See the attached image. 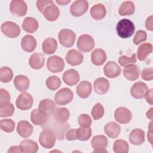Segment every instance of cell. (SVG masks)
<instances>
[{"label":"cell","instance_id":"obj_1","mask_svg":"<svg viewBox=\"0 0 153 153\" xmlns=\"http://www.w3.org/2000/svg\"><path fill=\"white\" fill-rule=\"evenodd\" d=\"M116 30L120 37L122 38H128L133 35L135 30V26L130 20L123 19L117 23Z\"/></svg>","mask_w":153,"mask_h":153},{"label":"cell","instance_id":"obj_2","mask_svg":"<svg viewBox=\"0 0 153 153\" xmlns=\"http://www.w3.org/2000/svg\"><path fill=\"white\" fill-rule=\"evenodd\" d=\"M56 135L54 131L50 128H45L40 133L39 142L44 148H52L56 143Z\"/></svg>","mask_w":153,"mask_h":153},{"label":"cell","instance_id":"obj_3","mask_svg":"<svg viewBox=\"0 0 153 153\" xmlns=\"http://www.w3.org/2000/svg\"><path fill=\"white\" fill-rule=\"evenodd\" d=\"M58 38L61 45L65 47L69 48L74 45L76 40V34L69 29H63L60 30Z\"/></svg>","mask_w":153,"mask_h":153},{"label":"cell","instance_id":"obj_4","mask_svg":"<svg viewBox=\"0 0 153 153\" xmlns=\"http://www.w3.org/2000/svg\"><path fill=\"white\" fill-rule=\"evenodd\" d=\"M94 38L90 35L83 34L79 36L77 41V48L84 53L90 52L94 47Z\"/></svg>","mask_w":153,"mask_h":153},{"label":"cell","instance_id":"obj_5","mask_svg":"<svg viewBox=\"0 0 153 153\" xmlns=\"http://www.w3.org/2000/svg\"><path fill=\"white\" fill-rule=\"evenodd\" d=\"M73 98L74 93L71 90L65 87L56 93L54 101L58 105H65L72 102Z\"/></svg>","mask_w":153,"mask_h":153},{"label":"cell","instance_id":"obj_6","mask_svg":"<svg viewBox=\"0 0 153 153\" xmlns=\"http://www.w3.org/2000/svg\"><path fill=\"white\" fill-rule=\"evenodd\" d=\"M47 68L52 73L60 72L65 68L64 60L62 57L57 55L50 56L47 62Z\"/></svg>","mask_w":153,"mask_h":153},{"label":"cell","instance_id":"obj_7","mask_svg":"<svg viewBox=\"0 0 153 153\" xmlns=\"http://www.w3.org/2000/svg\"><path fill=\"white\" fill-rule=\"evenodd\" d=\"M2 32L7 36L11 38L17 37L20 33V28L16 23L11 21H7L3 23L1 27Z\"/></svg>","mask_w":153,"mask_h":153},{"label":"cell","instance_id":"obj_8","mask_svg":"<svg viewBox=\"0 0 153 153\" xmlns=\"http://www.w3.org/2000/svg\"><path fill=\"white\" fill-rule=\"evenodd\" d=\"M33 99L30 94L27 92H23L19 95L16 101L17 108L22 111L30 109L33 105Z\"/></svg>","mask_w":153,"mask_h":153},{"label":"cell","instance_id":"obj_9","mask_svg":"<svg viewBox=\"0 0 153 153\" xmlns=\"http://www.w3.org/2000/svg\"><path fill=\"white\" fill-rule=\"evenodd\" d=\"M10 10L14 16L17 17L24 16L27 10V4L22 0H13L10 5Z\"/></svg>","mask_w":153,"mask_h":153},{"label":"cell","instance_id":"obj_10","mask_svg":"<svg viewBox=\"0 0 153 153\" xmlns=\"http://www.w3.org/2000/svg\"><path fill=\"white\" fill-rule=\"evenodd\" d=\"M88 2L85 0L75 1L70 6V13L74 17H79L87 12Z\"/></svg>","mask_w":153,"mask_h":153},{"label":"cell","instance_id":"obj_11","mask_svg":"<svg viewBox=\"0 0 153 153\" xmlns=\"http://www.w3.org/2000/svg\"><path fill=\"white\" fill-rule=\"evenodd\" d=\"M115 120L120 124H128L132 118L131 112L125 107H119L114 112Z\"/></svg>","mask_w":153,"mask_h":153},{"label":"cell","instance_id":"obj_12","mask_svg":"<svg viewBox=\"0 0 153 153\" xmlns=\"http://www.w3.org/2000/svg\"><path fill=\"white\" fill-rule=\"evenodd\" d=\"M48 115L39 109H35L30 113V120L34 125L43 127L48 121Z\"/></svg>","mask_w":153,"mask_h":153},{"label":"cell","instance_id":"obj_13","mask_svg":"<svg viewBox=\"0 0 153 153\" xmlns=\"http://www.w3.org/2000/svg\"><path fill=\"white\" fill-rule=\"evenodd\" d=\"M103 72L105 75L108 78H114L120 75L121 68L116 62L109 61L103 67Z\"/></svg>","mask_w":153,"mask_h":153},{"label":"cell","instance_id":"obj_14","mask_svg":"<svg viewBox=\"0 0 153 153\" xmlns=\"http://www.w3.org/2000/svg\"><path fill=\"white\" fill-rule=\"evenodd\" d=\"M66 61L71 66H76L81 64L83 62V54L75 49L69 50L65 57Z\"/></svg>","mask_w":153,"mask_h":153},{"label":"cell","instance_id":"obj_15","mask_svg":"<svg viewBox=\"0 0 153 153\" xmlns=\"http://www.w3.org/2000/svg\"><path fill=\"white\" fill-rule=\"evenodd\" d=\"M140 68L134 64H129L123 69V75L129 81H135L139 78L140 75Z\"/></svg>","mask_w":153,"mask_h":153},{"label":"cell","instance_id":"obj_16","mask_svg":"<svg viewBox=\"0 0 153 153\" xmlns=\"http://www.w3.org/2000/svg\"><path fill=\"white\" fill-rule=\"evenodd\" d=\"M17 133L23 138H27L31 136L33 133V126L26 120L20 121L16 128Z\"/></svg>","mask_w":153,"mask_h":153},{"label":"cell","instance_id":"obj_17","mask_svg":"<svg viewBox=\"0 0 153 153\" xmlns=\"http://www.w3.org/2000/svg\"><path fill=\"white\" fill-rule=\"evenodd\" d=\"M148 90L147 85L143 82H135L130 88V94L134 99H142Z\"/></svg>","mask_w":153,"mask_h":153},{"label":"cell","instance_id":"obj_18","mask_svg":"<svg viewBox=\"0 0 153 153\" xmlns=\"http://www.w3.org/2000/svg\"><path fill=\"white\" fill-rule=\"evenodd\" d=\"M63 81L68 85H74L79 81V74L75 69H69L63 73Z\"/></svg>","mask_w":153,"mask_h":153},{"label":"cell","instance_id":"obj_19","mask_svg":"<svg viewBox=\"0 0 153 153\" xmlns=\"http://www.w3.org/2000/svg\"><path fill=\"white\" fill-rule=\"evenodd\" d=\"M42 14L46 20L53 22L56 20L59 17L60 11L57 6H56L53 2L45 8Z\"/></svg>","mask_w":153,"mask_h":153},{"label":"cell","instance_id":"obj_20","mask_svg":"<svg viewBox=\"0 0 153 153\" xmlns=\"http://www.w3.org/2000/svg\"><path fill=\"white\" fill-rule=\"evenodd\" d=\"M109 81L103 77L97 78L93 84L94 90L98 94H104L108 92L109 88Z\"/></svg>","mask_w":153,"mask_h":153},{"label":"cell","instance_id":"obj_21","mask_svg":"<svg viewBox=\"0 0 153 153\" xmlns=\"http://www.w3.org/2000/svg\"><path fill=\"white\" fill-rule=\"evenodd\" d=\"M91 84L87 81H81L76 87V92L78 96L82 99L87 98L91 93Z\"/></svg>","mask_w":153,"mask_h":153},{"label":"cell","instance_id":"obj_22","mask_svg":"<svg viewBox=\"0 0 153 153\" xmlns=\"http://www.w3.org/2000/svg\"><path fill=\"white\" fill-rule=\"evenodd\" d=\"M21 47L25 51L28 53L33 51L36 47V39L30 35L24 36L21 41Z\"/></svg>","mask_w":153,"mask_h":153},{"label":"cell","instance_id":"obj_23","mask_svg":"<svg viewBox=\"0 0 153 153\" xmlns=\"http://www.w3.org/2000/svg\"><path fill=\"white\" fill-rule=\"evenodd\" d=\"M130 142L134 145H140L145 142V131L140 128L131 130L129 135Z\"/></svg>","mask_w":153,"mask_h":153},{"label":"cell","instance_id":"obj_24","mask_svg":"<svg viewBox=\"0 0 153 153\" xmlns=\"http://www.w3.org/2000/svg\"><path fill=\"white\" fill-rule=\"evenodd\" d=\"M91 17L96 20H100L103 19L106 14V8L103 4L98 3L94 5L90 9V11Z\"/></svg>","mask_w":153,"mask_h":153},{"label":"cell","instance_id":"obj_25","mask_svg":"<svg viewBox=\"0 0 153 153\" xmlns=\"http://www.w3.org/2000/svg\"><path fill=\"white\" fill-rule=\"evenodd\" d=\"M106 59V54L103 49L96 48L91 53V62L96 66L102 65L105 62Z\"/></svg>","mask_w":153,"mask_h":153},{"label":"cell","instance_id":"obj_26","mask_svg":"<svg viewBox=\"0 0 153 153\" xmlns=\"http://www.w3.org/2000/svg\"><path fill=\"white\" fill-rule=\"evenodd\" d=\"M19 146L21 152L24 153H36L39 149L38 143L30 139L23 140Z\"/></svg>","mask_w":153,"mask_h":153},{"label":"cell","instance_id":"obj_27","mask_svg":"<svg viewBox=\"0 0 153 153\" xmlns=\"http://www.w3.org/2000/svg\"><path fill=\"white\" fill-rule=\"evenodd\" d=\"M22 29L27 33H33L36 32L39 27L38 21L33 17H26L22 24Z\"/></svg>","mask_w":153,"mask_h":153},{"label":"cell","instance_id":"obj_28","mask_svg":"<svg viewBox=\"0 0 153 153\" xmlns=\"http://www.w3.org/2000/svg\"><path fill=\"white\" fill-rule=\"evenodd\" d=\"M45 62V57L41 53H35L32 54L29 59V64L30 66L33 69H41L44 65Z\"/></svg>","mask_w":153,"mask_h":153},{"label":"cell","instance_id":"obj_29","mask_svg":"<svg viewBox=\"0 0 153 153\" xmlns=\"http://www.w3.org/2000/svg\"><path fill=\"white\" fill-rule=\"evenodd\" d=\"M105 134L110 138H117L121 131V127L118 123L112 121L107 123L104 127Z\"/></svg>","mask_w":153,"mask_h":153},{"label":"cell","instance_id":"obj_30","mask_svg":"<svg viewBox=\"0 0 153 153\" xmlns=\"http://www.w3.org/2000/svg\"><path fill=\"white\" fill-rule=\"evenodd\" d=\"M52 115H53L54 120L57 123H65L69 118L70 112L66 108L62 107L56 109Z\"/></svg>","mask_w":153,"mask_h":153},{"label":"cell","instance_id":"obj_31","mask_svg":"<svg viewBox=\"0 0 153 153\" xmlns=\"http://www.w3.org/2000/svg\"><path fill=\"white\" fill-rule=\"evenodd\" d=\"M14 84L16 88L19 91H25L29 88L30 81L26 76L19 75L14 78Z\"/></svg>","mask_w":153,"mask_h":153},{"label":"cell","instance_id":"obj_32","mask_svg":"<svg viewBox=\"0 0 153 153\" xmlns=\"http://www.w3.org/2000/svg\"><path fill=\"white\" fill-rule=\"evenodd\" d=\"M57 48V42L53 38L45 39L42 44V49L46 54L50 55L54 53Z\"/></svg>","mask_w":153,"mask_h":153},{"label":"cell","instance_id":"obj_33","mask_svg":"<svg viewBox=\"0 0 153 153\" xmlns=\"http://www.w3.org/2000/svg\"><path fill=\"white\" fill-rule=\"evenodd\" d=\"M152 51V45L151 43L146 42L140 45L137 50V56L139 60H144Z\"/></svg>","mask_w":153,"mask_h":153},{"label":"cell","instance_id":"obj_34","mask_svg":"<svg viewBox=\"0 0 153 153\" xmlns=\"http://www.w3.org/2000/svg\"><path fill=\"white\" fill-rule=\"evenodd\" d=\"M38 109L45 112L48 115H52L56 109V105L52 100L44 99L40 101Z\"/></svg>","mask_w":153,"mask_h":153},{"label":"cell","instance_id":"obj_35","mask_svg":"<svg viewBox=\"0 0 153 153\" xmlns=\"http://www.w3.org/2000/svg\"><path fill=\"white\" fill-rule=\"evenodd\" d=\"M53 128H51L55 133L57 139L60 140L64 139L65 132L70 127L69 123H59L56 124L53 121Z\"/></svg>","mask_w":153,"mask_h":153},{"label":"cell","instance_id":"obj_36","mask_svg":"<svg viewBox=\"0 0 153 153\" xmlns=\"http://www.w3.org/2000/svg\"><path fill=\"white\" fill-rule=\"evenodd\" d=\"M134 4L131 1H127L121 4L118 10V13L121 16L132 15L134 13Z\"/></svg>","mask_w":153,"mask_h":153},{"label":"cell","instance_id":"obj_37","mask_svg":"<svg viewBox=\"0 0 153 153\" xmlns=\"http://www.w3.org/2000/svg\"><path fill=\"white\" fill-rule=\"evenodd\" d=\"M108 140L107 137L104 135H97L93 137L91 144L94 149L107 147Z\"/></svg>","mask_w":153,"mask_h":153},{"label":"cell","instance_id":"obj_38","mask_svg":"<svg viewBox=\"0 0 153 153\" xmlns=\"http://www.w3.org/2000/svg\"><path fill=\"white\" fill-rule=\"evenodd\" d=\"M91 129L88 128L79 127L75 130L76 139L81 141L88 140L91 136Z\"/></svg>","mask_w":153,"mask_h":153},{"label":"cell","instance_id":"obj_39","mask_svg":"<svg viewBox=\"0 0 153 153\" xmlns=\"http://www.w3.org/2000/svg\"><path fill=\"white\" fill-rule=\"evenodd\" d=\"M113 150L115 153H127L129 150L128 143L124 140H116L113 144Z\"/></svg>","mask_w":153,"mask_h":153},{"label":"cell","instance_id":"obj_40","mask_svg":"<svg viewBox=\"0 0 153 153\" xmlns=\"http://www.w3.org/2000/svg\"><path fill=\"white\" fill-rule=\"evenodd\" d=\"M14 106L13 103L8 102L0 105V117L1 118L11 117L14 112Z\"/></svg>","mask_w":153,"mask_h":153},{"label":"cell","instance_id":"obj_41","mask_svg":"<svg viewBox=\"0 0 153 153\" xmlns=\"http://www.w3.org/2000/svg\"><path fill=\"white\" fill-rule=\"evenodd\" d=\"M45 84L49 90L55 91L60 87L61 79L56 75L50 76L46 79Z\"/></svg>","mask_w":153,"mask_h":153},{"label":"cell","instance_id":"obj_42","mask_svg":"<svg viewBox=\"0 0 153 153\" xmlns=\"http://www.w3.org/2000/svg\"><path fill=\"white\" fill-rule=\"evenodd\" d=\"M13 77V73L11 68L4 66L0 69V81L4 83L11 81Z\"/></svg>","mask_w":153,"mask_h":153},{"label":"cell","instance_id":"obj_43","mask_svg":"<svg viewBox=\"0 0 153 153\" xmlns=\"http://www.w3.org/2000/svg\"><path fill=\"white\" fill-rule=\"evenodd\" d=\"M16 124L11 119H2L0 121L1 129L7 133H11L14 130Z\"/></svg>","mask_w":153,"mask_h":153},{"label":"cell","instance_id":"obj_44","mask_svg":"<svg viewBox=\"0 0 153 153\" xmlns=\"http://www.w3.org/2000/svg\"><path fill=\"white\" fill-rule=\"evenodd\" d=\"M104 108L100 103H97L92 108L91 116L94 120H98L103 117L104 115Z\"/></svg>","mask_w":153,"mask_h":153},{"label":"cell","instance_id":"obj_45","mask_svg":"<svg viewBox=\"0 0 153 153\" xmlns=\"http://www.w3.org/2000/svg\"><path fill=\"white\" fill-rule=\"evenodd\" d=\"M78 123L81 127L88 128L91 125L92 120L89 115L82 114L78 118Z\"/></svg>","mask_w":153,"mask_h":153},{"label":"cell","instance_id":"obj_46","mask_svg":"<svg viewBox=\"0 0 153 153\" xmlns=\"http://www.w3.org/2000/svg\"><path fill=\"white\" fill-rule=\"evenodd\" d=\"M118 62L121 66L124 67L129 64H134L136 62V55L134 53L130 57L121 56L118 58Z\"/></svg>","mask_w":153,"mask_h":153},{"label":"cell","instance_id":"obj_47","mask_svg":"<svg viewBox=\"0 0 153 153\" xmlns=\"http://www.w3.org/2000/svg\"><path fill=\"white\" fill-rule=\"evenodd\" d=\"M147 35L145 31L142 30H139L136 32L133 39V42L136 45H139L140 43L146 40Z\"/></svg>","mask_w":153,"mask_h":153},{"label":"cell","instance_id":"obj_48","mask_svg":"<svg viewBox=\"0 0 153 153\" xmlns=\"http://www.w3.org/2000/svg\"><path fill=\"white\" fill-rule=\"evenodd\" d=\"M11 99L10 94L8 91L4 88L0 89V105L10 102Z\"/></svg>","mask_w":153,"mask_h":153},{"label":"cell","instance_id":"obj_49","mask_svg":"<svg viewBox=\"0 0 153 153\" xmlns=\"http://www.w3.org/2000/svg\"><path fill=\"white\" fill-rule=\"evenodd\" d=\"M141 77L145 81H151L153 79L152 68H145L141 72Z\"/></svg>","mask_w":153,"mask_h":153},{"label":"cell","instance_id":"obj_50","mask_svg":"<svg viewBox=\"0 0 153 153\" xmlns=\"http://www.w3.org/2000/svg\"><path fill=\"white\" fill-rule=\"evenodd\" d=\"M53 2H54L51 0H38L36 2V5L38 10L42 13L45 8Z\"/></svg>","mask_w":153,"mask_h":153},{"label":"cell","instance_id":"obj_51","mask_svg":"<svg viewBox=\"0 0 153 153\" xmlns=\"http://www.w3.org/2000/svg\"><path fill=\"white\" fill-rule=\"evenodd\" d=\"M75 128H71L69 129L66 132V138L68 140L72 141L76 140V137H75Z\"/></svg>","mask_w":153,"mask_h":153},{"label":"cell","instance_id":"obj_52","mask_svg":"<svg viewBox=\"0 0 153 153\" xmlns=\"http://www.w3.org/2000/svg\"><path fill=\"white\" fill-rule=\"evenodd\" d=\"M152 89H149L147 90L144 95L146 101L150 105L153 104V99H152Z\"/></svg>","mask_w":153,"mask_h":153},{"label":"cell","instance_id":"obj_53","mask_svg":"<svg viewBox=\"0 0 153 153\" xmlns=\"http://www.w3.org/2000/svg\"><path fill=\"white\" fill-rule=\"evenodd\" d=\"M152 19H153V16L151 15L146 19V22H145V27H146V29L151 30V31L153 30Z\"/></svg>","mask_w":153,"mask_h":153},{"label":"cell","instance_id":"obj_54","mask_svg":"<svg viewBox=\"0 0 153 153\" xmlns=\"http://www.w3.org/2000/svg\"><path fill=\"white\" fill-rule=\"evenodd\" d=\"M152 122L151 121L149 123V124L148 126V128L149 130L148 131V134H147V137H148V140L150 142V143L152 145Z\"/></svg>","mask_w":153,"mask_h":153},{"label":"cell","instance_id":"obj_55","mask_svg":"<svg viewBox=\"0 0 153 153\" xmlns=\"http://www.w3.org/2000/svg\"><path fill=\"white\" fill-rule=\"evenodd\" d=\"M8 153L10 152H21L20 149V146H11L8 150Z\"/></svg>","mask_w":153,"mask_h":153},{"label":"cell","instance_id":"obj_56","mask_svg":"<svg viewBox=\"0 0 153 153\" xmlns=\"http://www.w3.org/2000/svg\"><path fill=\"white\" fill-rule=\"evenodd\" d=\"M56 2L58 4L60 5H65L71 2V1H67V0H56Z\"/></svg>","mask_w":153,"mask_h":153},{"label":"cell","instance_id":"obj_57","mask_svg":"<svg viewBox=\"0 0 153 153\" xmlns=\"http://www.w3.org/2000/svg\"><path fill=\"white\" fill-rule=\"evenodd\" d=\"M152 108H151L146 112V117L150 119V120H152L153 118V113H152Z\"/></svg>","mask_w":153,"mask_h":153},{"label":"cell","instance_id":"obj_58","mask_svg":"<svg viewBox=\"0 0 153 153\" xmlns=\"http://www.w3.org/2000/svg\"><path fill=\"white\" fill-rule=\"evenodd\" d=\"M93 153L94 152H108L106 149L103 148H96L94 149V150L93 151Z\"/></svg>","mask_w":153,"mask_h":153}]
</instances>
